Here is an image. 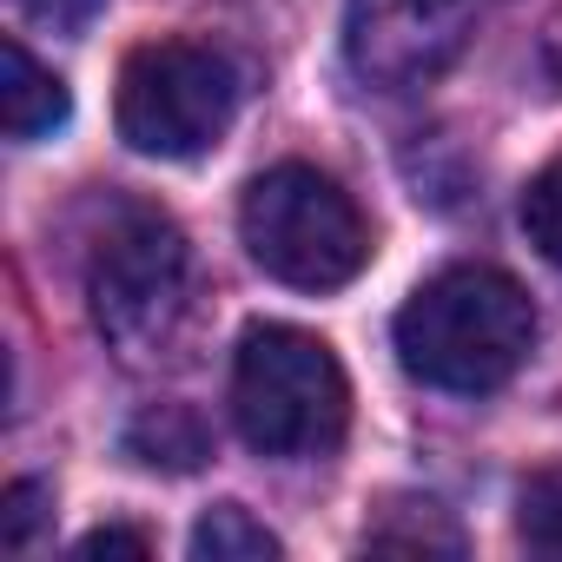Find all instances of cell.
Wrapping results in <instances>:
<instances>
[{
	"mask_svg": "<svg viewBox=\"0 0 562 562\" xmlns=\"http://www.w3.org/2000/svg\"><path fill=\"white\" fill-rule=\"evenodd\" d=\"M536 345V305L496 265H443L397 312V358L417 384L483 397L522 371Z\"/></svg>",
	"mask_w": 562,
	"mask_h": 562,
	"instance_id": "cell-1",
	"label": "cell"
},
{
	"mask_svg": "<svg viewBox=\"0 0 562 562\" xmlns=\"http://www.w3.org/2000/svg\"><path fill=\"white\" fill-rule=\"evenodd\" d=\"M87 312L106 351L153 364L192 318V245L153 205H113L87 245Z\"/></svg>",
	"mask_w": 562,
	"mask_h": 562,
	"instance_id": "cell-2",
	"label": "cell"
},
{
	"mask_svg": "<svg viewBox=\"0 0 562 562\" xmlns=\"http://www.w3.org/2000/svg\"><path fill=\"white\" fill-rule=\"evenodd\" d=\"M232 424L258 457H325L345 443L351 384L325 338L299 325H251L232 358Z\"/></svg>",
	"mask_w": 562,
	"mask_h": 562,
	"instance_id": "cell-3",
	"label": "cell"
},
{
	"mask_svg": "<svg viewBox=\"0 0 562 562\" xmlns=\"http://www.w3.org/2000/svg\"><path fill=\"white\" fill-rule=\"evenodd\" d=\"M245 251L292 292H338L371 258V225L358 199L318 166H271L238 199Z\"/></svg>",
	"mask_w": 562,
	"mask_h": 562,
	"instance_id": "cell-4",
	"label": "cell"
},
{
	"mask_svg": "<svg viewBox=\"0 0 562 562\" xmlns=\"http://www.w3.org/2000/svg\"><path fill=\"white\" fill-rule=\"evenodd\" d=\"M245 100V74L212 41H153L120 74V139L146 159L212 153Z\"/></svg>",
	"mask_w": 562,
	"mask_h": 562,
	"instance_id": "cell-5",
	"label": "cell"
},
{
	"mask_svg": "<svg viewBox=\"0 0 562 562\" xmlns=\"http://www.w3.org/2000/svg\"><path fill=\"white\" fill-rule=\"evenodd\" d=\"M503 0H351L345 8V60L378 93L430 87Z\"/></svg>",
	"mask_w": 562,
	"mask_h": 562,
	"instance_id": "cell-6",
	"label": "cell"
},
{
	"mask_svg": "<svg viewBox=\"0 0 562 562\" xmlns=\"http://www.w3.org/2000/svg\"><path fill=\"white\" fill-rule=\"evenodd\" d=\"M67 113H74V100H67L60 74H47L21 41L0 47V120H8V139L14 146H34V139L60 133Z\"/></svg>",
	"mask_w": 562,
	"mask_h": 562,
	"instance_id": "cell-7",
	"label": "cell"
},
{
	"mask_svg": "<svg viewBox=\"0 0 562 562\" xmlns=\"http://www.w3.org/2000/svg\"><path fill=\"white\" fill-rule=\"evenodd\" d=\"M126 457L146 470H166V476H192L212 457V430L192 404H146L126 424Z\"/></svg>",
	"mask_w": 562,
	"mask_h": 562,
	"instance_id": "cell-8",
	"label": "cell"
},
{
	"mask_svg": "<svg viewBox=\"0 0 562 562\" xmlns=\"http://www.w3.org/2000/svg\"><path fill=\"white\" fill-rule=\"evenodd\" d=\"M371 555H463V529L437 496H391L371 529H364Z\"/></svg>",
	"mask_w": 562,
	"mask_h": 562,
	"instance_id": "cell-9",
	"label": "cell"
},
{
	"mask_svg": "<svg viewBox=\"0 0 562 562\" xmlns=\"http://www.w3.org/2000/svg\"><path fill=\"white\" fill-rule=\"evenodd\" d=\"M192 555H199V562H271V555H278V536H271L245 503H218V509L199 516Z\"/></svg>",
	"mask_w": 562,
	"mask_h": 562,
	"instance_id": "cell-10",
	"label": "cell"
},
{
	"mask_svg": "<svg viewBox=\"0 0 562 562\" xmlns=\"http://www.w3.org/2000/svg\"><path fill=\"white\" fill-rule=\"evenodd\" d=\"M516 529L536 555H562V463H542L516 496Z\"/></svg>",
	"mask_w": 562,
	"mask_h": 562,
	"instance_id": "cell-11",
	"label": "cell"
},
{
	"mask_svg": "<svg viewBox=\"0 0 562 562\" xmlns=\"http://www.w3.org/2000/svg\"><path fill=\"white\" fill-rule=\"evenodd\" d=\"M522 232H529V245L549 265H562V159L529 179V192H522Z\"/></svg>",
	"mask_w": 562,
	"mask_h": 562,
	"instance_id": "cell-12",
	"label": "cell"
},
{
	"mask_svg": "<svg viewBox=\"0 0 562 562\" xmlns=\"http://www.w3.org/2000/svg\"><path fill=\"white\" fill-rule=\"evenodd\" d=\"M54 516V496L47 483H14L8 490V509H0V536H8V549H34V529Z\"/></svg>",
	"mask_w": 562,
	"mask_h": 562,
	"instance_id": "cell-13",
	"label": "cell"
},
{
	"mask_svg": "<svg viewBox=\"0 0 562 562\" xmlns=\"http://www.w3.org/2000/svg\"><path fill=\"white\" fill-rule=\"evenodd\" d=\"M100 8H106V0H21V14L41 21V27H54V34H80V27H93Z\"/></svg>",
	"mask_w": 562,
	"mask_h": 562,
	"instance_id": "cell-14",
	"label": "cell"
},
{
	"mask_svg": "<svg viewBox=\"0 0 562 562\" xmlns=\"http://www.w3.org/2000/svg\"><path fill=\"white\" fill-rule=\"evenodd\" d=\"M153 542L139 536V529H93V536H80V555H146Z\"/></svg>",
	"mask_w": 562,
	"mask_h": 562,
	"instance_id": "cell-15",
	"label": "cell"
}]
</instances>
